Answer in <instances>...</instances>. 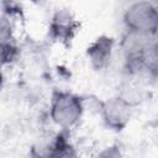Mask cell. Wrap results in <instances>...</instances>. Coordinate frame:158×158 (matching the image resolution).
Here are the masks:
<instances>
[{
    "mask_svg": "<svg viewBox=\"0 0 158 158\" xmlns=\"http://www.w3.org/2000/svg\"><path fill=\"white\" fill-rule=\"evenodd\" d=\"M115 40L111 36L101 35L96 37L85 51L86 58L95 70H104L109 67L112 53H114Z\"/></svg>",
    "mask_w": 158,
    "mask_h": 158,
    "instance_id": "8992f818",
    "label": "cell"
},
{
    "mask_svg": "<svg viewBox=\"0 0 158 158\" xmlns=\"http://www.w3.org/2000/svg\"><path fill=\"white\" fill-rule=\"evenodd\" d=\"M84 109L81 96L65 90H54L49 104V117L56 126L68 131L80 121Z\"/></svg>",
    "mask_w": 158,
    "mask_h": 158,
    "instance_id": "6da1fadb",
    "label": "cell"
},
{
    "mask_svg": "<svg viewBox=\"0 0 158 158\" xmlns=\"http://www.w3.org/2000/svg\"><path fill=\"white\" fill-rule=\"evenodd\" d=\"M117 96L121 100H123L127 105H130L131 107L135 109L136 106H138L143 101L144 91L135 81H123L120 85V89L117 91Z\"/></svg>",
    "mask_w": 158,
    "mask_h": 158,
    "instance_id": "ba28073f",
    "label": "cell"
},
{
    "mask_svg": "<svg viewBox=\"0 0 158 158\" xmlns=\"http://www.w3.org/2000/svg\"><path fill=\"white\" fill-rule=\"evenodd\" d=\"M80 22L69 9H58L53 12L49 25L48 36L54 42L69 44L79 32Z\"/></svg>",
    "mask_w": 158,
    "mask_h": 158,
    "instance_id": "5b68a950",
    "label": "cell"
},
{
    "mask_svg": "<svg viewBox=\"0 0 158 158\" xmlns=\"http://www.w3.org/2000/svg\"><path fill=\"white\" fill-rule=\"evenodd\" d=\"M99 111L105 126L115 132L126 128L133 114V107L127 105L117 95L100 101Z\"/></svg>",
    "mask_w": 158,
    "mask_h": 158,
    "instance_id": "277c9868",
    "label": "cell"
},
{
    "mask_svg": "<svg viewBox=\"0 0 158 158\" xmlns=\"http://www.w3.org/2000/svg\"><path fill=\"white\" fill-rule=\"evenodd\" d=\"M157 6H158V4H157Z\"/></svg>",
    "mask_w": 158,
    "mask_h": 158,
    "instance_id": "8fae6325",
    "label": "cell"
},
{
    "mask_svg": "<svg viewBox=\"0 0 158 158\" xmlns=\"http://www.w3.org/2000/svg\"><path fill=\"white\" fill-rule=\"evenodd\" d=\"M98 158H125V156H123V153H122L120 146H117V144H111V146L104 148V149L99 153Z\"/></svg>",
    "mask_w": 158,
    "mask_h": 158,
    "instance_id": "30bf717a",
    "label": "cell"
},
{
    "mask_svg": "<svg viewBox=\"0 0 158 158\" xmlns=\"http://www.w3.org/2000/svg\"><path fill=\"white\" fill-rule=\"evenodd\" d=\"M19 56V47L16 44L11 22L9 19L2 17L1 20V62L2 64L12 63Z\"/></svg>",
    "mask_w": 158,
    "mask_h": 158,
    "instance_id": "52a82bcc",
    "label": "cell"
},
{
    "mask_svg": "<svg viewBox=\"0 0 158 158\" xmlns=\"http://www.w3.org/2000/svg\"><path fill=\"white\" fill-rule=\"evenodd\" d=\"M122 19L128 31L153 36L158 30V6L149 1L132 2L125 10Z\"/></svg>",
    "mask_w": 158,
    "mask_h": 158,
    "instance_id": "3957f363",
    "label": "cell"
},
{
    "mask_svg": "<svg viewBox=\"0 0 158 158\" xmlns=\"http://www.w3.org/2000/svg\"><path fill=\"white\" fill-rule=\"evenodd\" d=\"M153 43L154 38L152 35L126 30L121 38L120 46L126 69L131 75L142 74L143 60L153 47Z\"/></svg>",
    "mask_w": 158,
    "mask_h": 158,
    "instance_id": "7a4b0ae2",
    "label": "cell"
},
{
    "mask_svg": "<svg viewBox=\"0 0 158 158\" xmlns=\"http://www.w3.org/2000/svg\"><path fill=\"white\" fill-rule=\"evenodd\" d=\"M52 158H79V154L74 146L70 143L67 131H63V136L60 139V143Z\"/></svg>",
    "mask_w": 158,
    "mask_h": 158,
    "instance_id": "9c48e42d",
    "label": "cell"
}]
</instances>
